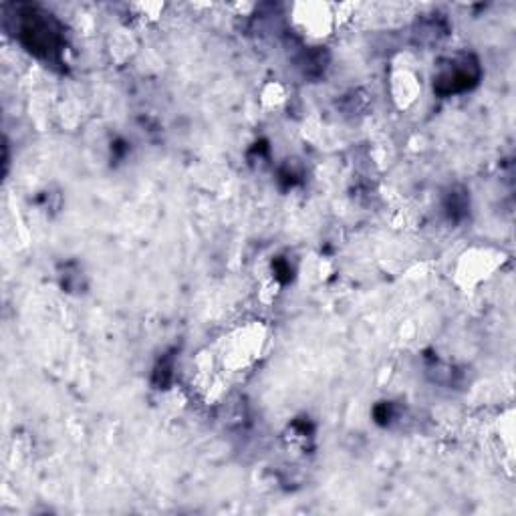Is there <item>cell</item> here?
I'll use <instances>...</instances> for the list:
<instances>
[{"mask_svg": "<svg viewBox=\"0 0 516 516\" xmlns=\"http://www.w3.org/2000/svg\"><path fill=\"white\" fill-rule=\"evenodd\" d=\"M19 17H21L19 19L21 43L37 57L55 59L61 51L63 41H61V29L51 19V15L37 7H25Z\"/></svg>", "mask_w": 516, "mask_h": 516, "instance_id": "1", "label": "cell"}, {"mask_svg": "<svg viewBox=\"0 0 516 516\" xmlns=\"http://www.w3.org/2000/svg\"><path fill=\"white\" fill-rule=\"evenodd\" d=\"M446 208H448V212H450V216L452 218H460V216H464V210L468 208V202H466V196H464V192H452L450 196H448V204H446Z\"/></svg>", "mask_w": 516, "mask_h": 516, "instance_id": "3", "label": "cell"}, {"mask_svg": "<svg viewBox=\"0 0 516 516\" xmlns=\"http://www.w3.org/2000/svg\"><path fill=\"white\" fill-rule=\"evenodd\" d=\"M480 67L474 57H460L450 63L448 69H444L434 83V89L440 95H454L472 89L478 83Z\"/></svg>", "mask_w": 516, "mask_h": 516, "instance_id": "2", "label": "cell"}]
</instances>
